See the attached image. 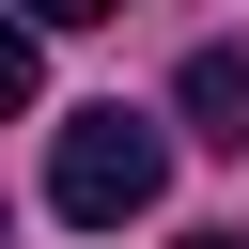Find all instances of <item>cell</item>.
<instances>
[{
	"mask_svg": "<svg viewBox=\"0 0 249 249\" xmlns=\"http://www.w3.org/2000/svg\"><path fill=\"white\" fill-rule=\"evenodd\" d=\"M156 187H171V124H156V109H78V124L47 140V202H62L78 233L156 218Z\"/></svg>",
	"mask_w": 249,
	"mask_h": 249,
	"instance_id": "1",
	"label": "cell"
},
{
	"mask_svg": "<svg viewBox=\"0 0 249 249\" xmlns=\"http://www.w3.org/2000/svg\"><path fill=\"white\" fill-rule=\"evenodd\" d=\"M171 124H187L202 156H249V47H187V78H171Z\"/></svg>",
	"mask_w": 249,
	"mask_h": 249,
	"instance_id": "2",
	"label": "cell"
},
{
	"mask_svg": "<svg viewBox=\"0 0 249 249\" xmlns=\"http://www.w3.org/2000/svg\"><path fill=\"white\" fill-rule=\"evenodd\" d=\"M31 93H47V47H31V16H0V124H16Z\"/></svg>",
	"mask_w": 249,
	"mask_h": 249,
	"instance_id": "3",
	"label": "cell"
},
{
	"mask_svg": "<svg viewBox=\"0 0 249 249\" xmlns=\"http://www.w3.org/2000/svg\"><path fill=\"white\" fill-rule=\"evenodd\" d=\"M124 0H31V31H109Z\"/></svg>",
	"mask_w": 249,
	"mask_h": 249,
	"instance_id": "4",
	"label": "cell"
},
{
	"mask_svg": "<svg viewBox=\"0 0 249 249\" xmlns=\"http://www.w3.org/2000/svg\"><path fill=\"white\" fill-rule=\"evenodd\" d=\"M187 249H249V233H187Z\"/></svg>",
	"mask_w": 249,
	"mask_h": 249,
	"instance_id": "5",
	"label": "cell"
}]
</instances>
